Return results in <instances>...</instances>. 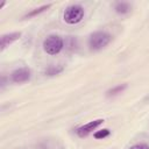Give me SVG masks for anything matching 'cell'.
Returning <instances> with one entry per match:
<instances>
[{"instance_id": "obj_8", "label": "cell", "mask_w": 149, "mask_h": 149, "mask_svg": "<svg viewBox=\"0 0 149 149\" xmlns=\"http://www.w3.org/2000/svg\"><path fill=\"white\" fill-rule=\"evenodd\" d=\"M130 10V6L127 2H118L115 5V12L119 14H126Z\"/></svg>"}, {"instance_id": "obj_6", "label": "cell", "mask_w": 149, "mask_h": 149, "mask_svg": "<svg viewBox=\"0 0 149 149\" xmlns=\"http://www.w3.org/2000/svg\"><path fill=\"white\" fill-rule=\"evenodd\" d=\"M20 37H21V31H14V33H9V34L2 35L1 38H0V50L3 51L9 44L15 42Z\"/></svg>"}, {"instance_id": "obj_3", "label": "cell", "mask_w": 149, "mask_h": 149, "mask_svg": "<svg viewBox=\"0 0 149 149\" xmlns=\"http://www.w3.org/2000/svg\"><path fill=\"white\" fill-rule=\"evenodd\" d=\"M112 40V36L106 31H94L88 38V45L91 50H100L105 48Z\"/></svg>"}, {"instance_id": "obj_10", "label": "cell", "mask_w": 149, "mask_h": 149, "mask_svg": "<svg viewBox=\"0 0 149 149\" xmlns=\"http://www.w3.org/2000/svg\"><path fill=\"white\" fill-rule=\"evenodd\" d=\"M126 87H127V85H126V84L118 85V86H115V87L111 88V90L107 92V95H115V94H118V93H121Z\"/></svg>"}, {"instance_id": "obj_2", "label": "cell", "mask_w": 149, "mask_h": 149, "mask_svg": "<svg viewBox=\"0 0 149 149\" xmlns=\"http://www.w3.org/2000/svg\"><path fill=\"white\" fill-rule=\"evenodd\" d=\"M63 19L68 24H77L84 19V8L80 5H71L64 10Z\"/></svg>"}, {"instance_id": "obj_1", "label": "cell", "mask_w": 149, "mask_h": 149, "mask_svg": "<svg viewBox=\"0 0 149 149\" xmlns=\"http://www.w3.org/2000/svg\"><path fill=\"white\" fill-rule=\"evenodd\" d=\"M64 47V41L59 35H49L43 41V49L48 55H57L62 51Z\"/></svg>"}, {"instance_id": "obj_12", "label": "cell", "mask_w": 149, "mask_h": 149, "mask_svg": "<svg viewBox=\"0 0 149 149\" xmlns=\"http://www.w3.org/2000/svg\"><path fill=\"white\" fill-rule=\"evenodd\" d=\"M129 149H149V146L146 144V143H139V144L132 146Z\"/></svg>"}, {"instance_id": "obj_9", "label": "cell", "mask_w": 149, "mask_h": 149, "mask_svg": "<svg viewBox=\"0 0 149 149\" xmlns=\"http://www.w3.org/2000/svg\"><path fill=\"white\" fill-rule=\"evenodd\" d=\"M50 6H51V5H50V3H48V5H43V6L38 7V8H35V9H33L31 12H29V13L26 15V17H33V16H35V15H37V14H40V13H43V12H44V10H47Z\"/></svg>"}, {"instance_id": "obj_7", "label": "cell", "mask_w": 149, "mask_h": 149, "mask_svg": "<svg viewBox=\"0 0 149 149\" xmlns=\"http://www.w3.org/2000/svg\"><path fill=\"white\" fill-rule=\"evenodd\" d=\"M63 70H64V68L62 65H49L45 69V74L47 76H56V74H59Z\"/></svg>"}, {"instance_id": "obj_5", "label": "cell", "mask_w": 149, "mask_h": 149, "mask_svg": "<svg viewBox=\"0 0 149 149\" xmlns=\"http://www.w3.org/2000/svg\"><path fill=\"white\" fill-rule=\"evenodd\" d=\"M102 122H104V120H102V119H97V120L90 121V122L85 123L84 126L79 127V128L76 130V133H77V135H78V136H80V137L87 136V135H88V134H91L95 128H98Z\"/></svg>"}, {"instance_id": "obj_11", "label": "cell", "mask_w": 149, "mask_h": 149, "mask_svg": "<svg viewBox=\"0 0 149 149\" xmlns=\"http://www.w3.org/2000/svg\"><path fill=\"white\" fill-rule=\"evenodd\" d=\"M109 134H111V130L107 129V128H104V129H101V130L95 132V133L93 134V136H94L95 139L100 140V139H105V137H107Z\"/></svg>"}, {"instance_id": "obj_4", "label": "cell", "mask_w": 149, "mask_h": 149, "mask_svg": "<svg viewBox=\"0 0 149 149\" xmlns=\"http://www.w3.org/2000/svg\"><path fill=\"white\" fill-rule=\"evenodd\" d=\"M30 70L28 68H20V69H16L14 70L12 73H10V80L13 83H24V81H28L30 79Z\"/></svg>"}, {"instance_id": "obj_13", "label": "cell", "mask_w": 149, "mask_h": 149, "mask_svg": "<svg viewBox=\"0 0 149 149\" xmlns=\"http://www.w3.org/2000/svg\"><path fill=\"white\" fill-rule=\"evenodd\" d=\"M5 3H6V2H5V1H2V2H1V3H0V9H1V8H2V7H3V5H5Z\"/></svg>"}]
</instances>
